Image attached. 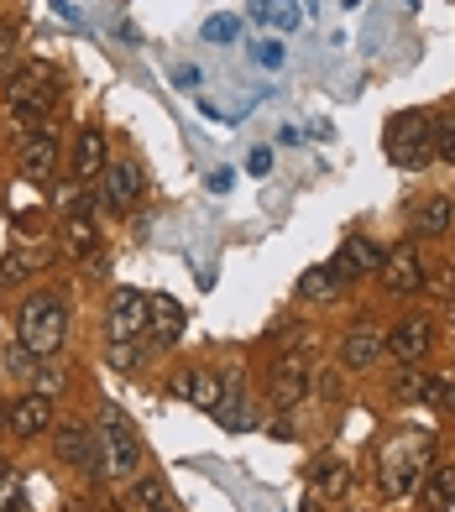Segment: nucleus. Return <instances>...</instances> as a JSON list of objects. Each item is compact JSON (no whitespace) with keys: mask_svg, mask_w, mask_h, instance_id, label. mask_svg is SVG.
Returning <instances> with one entry per match:
<instances>
[{"mask_svg":"<svg viewBox=\"0 0 455 512\" xmlns=\"http://www.w3.org/2000/svg\"><path fill=\"white\" fill-rule=\"evenodd\" d=\"M68 335V309H63V298L58 293H32L27 304H21L16 314V340H21V351L27 356H58V345Z\"/></svg>","mask_w":455,"mask_h":512,"instance_id":"f257e3e1","label":"nucleus"},{"mask_svg":"<svg viewBox=\"0 0 455 512\" xmlns=\"http://www.w3.org/2000/svg\"><path fill=\"white\" fill-rule=\"evenodd\" d=\"M53 100H58V79L48 68H27V74H16L11 89H6V105L21 126H37L42 110H53Z\"/></svg>","mask_w":455,"mask_h":512,"instance_id":"f03ea898","label":"nucleus"},{"mask_svg":"<svg viewBox=\"0 0 455 512\" xmlns=\"http://www.w3.org/2000/svg\"><path fill=\"white\" fill-rule=\"evenodd\" d=\"M388 157L398 162V168L408 173H419L429 157H435V142H429V121L424 115H393V126H388Z\"/></svg>","mask_w":455,"mask_h":512,"instance_id":"7ed1b4c3","label":"nucleus"},{"mask_svg":"<svg viewBox=\"0 0 455 512\" xmlns=\"http://www.w3.org/2000/svg\"><path fill=\"white\" fill-rule=\"evenodd\" d=\"M105 330H110V340H136V335L147 330V298L136 293V288H121L116 298H110Z\"/></svg>","mask_w":455,"mask_h":512,"instance_id":"20e7f679","label":"nucleus"},{"mask_svg":"<svg viewBox=\"0 0 455 512\" xmlns=\"http://www.w3.org/2000/svg\"><path fill=\"white\" fill-rule=\"evenodd\" d=\"M100 434H105V465H110V471H121V476H131V471H136V460H142V450H136V439H131L126 418H121L116 408H105Z\"/></svg>","mask_w":455,"mask_h":512,"instance_id":"39448f33","label":"nucleus"},{"mask_svg":"<svg viewBox=\"0 0 455 512\" xmlns=\"http://www.w3.org/2000/svg\"><path fill=\"white\" fill-rule=\"evenodd\" d=\"M58 455H63V465H74V471H84V476L100 471L95 434H89L84 424H58Z\"/></svg>","mask_w":455,"mask_h":512,"instance_id":"423d86ee","label":"nucleus"},{"mask_svg":"<svg viewBox=\"0 0 455 512\" xmlns=\"http://www.w3.org/2000/svg\"><path fill=\"white\" fill-rule=\"evenodd\" d=\"M382 351H388V335L372 330V324H356V330L340 340V361H346L351 371H367L382 361Z\"/></svg>","mask_w":455,"mask_h":512,"instance_id":"0eeeda50","label":"nucleus"},{"mask_svg":"<svg viewBox=\"0 0 455 512\" xmlns=\"http://www.w3.org/2000/svg\"><path fill=\"white\" fill-rule=\"evenodd\" d=\"M429 345H435V324H429L424 314H408L398 330L388 335V351H393L398 361H419V356H429Z\"/></svg>","mask_w":455,"mask_h":512,"instance_id":"6e6552de","label":"nucleus"},{"mask_svg":"<svg viewBox=\"0 0 455 512\" xmlns=\"http://www.w3.org/2000/svg\"><path fill=\"white\" fill-rule=\"evenodd\" d=\"M173 392L184 403L204 408V413H220L225 408V387H220V377H210V371H184V377L173 382Z\"/></svg>","mask_w":455,"mask_h":512,"instance_id":"1a4fd4ad","label":"nucleus"},{"mask_svg":"<svg viewBox=\"0 0 455 512\" xmlns=\"http://www.w3.org/2000/svg\"><path fill=\"white\" fill-rule=\"evenodd\" d=\"M304 392H309V366H304V356H283L278 366H272V403L288 408V403H299Z\"/></svg>","mask_w":455,"mask_h":512,"instance_id":"9d476101","label":"nucleus"},{"mask_svg":"<svg viewBox=\"0 0 455 512\" xmlns=\"http://www.w3.org/2000/svg\"><path fill=\"white\" fill-rule=\"evenodd\" d=\"M382 277H388V288L398 293V298H408V293H419V283H424V267H419V251L414 246H398L388 262H382Z\"/></svg>","mask_w":455,"mask_h":512,"instance_id":"9b49d317","label":"nucleus"},{"mask_svg":"<svg viewBox=\"0 0 455 512\" xmlns=\"http://www.w3.org/2000/svg\"><path fill=\"white\" fill-rule=\"evenodd\" d=\"M424 465H435V460H419V455H388V465H382V492L388 497H408L419 486V476H424Z\"/></svg>","mask_w":455,"mask_h":512,"instance_id":"f8f14e48","label":"nucleus"},{"mask_svg":"<svg viewBox=\"0 0 455 512\" xmlns=\"http://www.w3.org/2000/svg\"><path fill=\"white\" fill-rule=\"evenodd\" d=\"M11 429L21 439H37L42 429H53V403H48V392H32V398H21L11 408Z\"/></svg>","mask_w":455,"mask_h":512,"instance_id":"ddd939ff","label":"nucleus"},{"mask_svg":"<svg viewBox=\"0 0 455 512\" xmlns=\"http://www.w3.org/2000/svg\"><path fill=\"white\" fill-rule=\"evenodd\" d=\"M63 246H68V256H95L100 236H95V220H89V204H74L63 215Z\"/></svg>","mask_w":455,"mask_h":512,"instance_id":"4468645a","label":"nucleus"},{"mask_svg":"<svg viewBox=\"0 0 455 512\" xmlns=\"http://www.w3.org/2000/svg\"><path fill=\"white\" fill-rule=\"evenodd\" d=\"M105 199H110V209H126V204H136V194H142V173L131 168V162H105Z\"/></svg>","mask_w":455,"mask_h":512,"instance_id":"2eb2a0df","label":"nucleus"},{"mask_svg":"<svg viewBox=\"0 0 455 512\" xmlns=\"http://www.w3.org/2000/svg\"><path fill=\"white\" fill-rule=\"evenodd\" d=\"M58 168V147H53V136L42 131L27 142V152H21V178H32V183H48Z\"/></svg>","mask_w":455,"mask_h":512,"instance_id":"dca6fc26","label":"nucleus"},{"mask_svg":"<svg viewBox=\"0 0 455 512\" xmlns=\"http://www.w3.org/2000/svg\"><path fill=\"white\" fill-rule=\"evenodd\" d=\"M100 173H105V136L100 131H79V142H74V178L89 183Z\"/></svg>","mask_w":455,"mask_h":512,"instance_id":"f3484780","label":"nucleus"},{"mask_svg":"<svg viewBox=\"0 0 455 512\" xmlns=\"http://www.w3.org/2000/svg\"><path fill=\"white\" fill-rule=\"evenodd\" d=\"M346 481H351V471H346V460H335V455H320L309 465L314 497H340V492H346Z\"/></svg>","mask_w":455,"mask_h":512,"instance_id":"a211bd4d","label":"nucleus"},{"mask_svg":"<svg viewBox=\"0 0 455 512\" xmlns=\"http://www.w3.org/2000/svg\"><path fill=\"white\" fill-rule=\"evenodd\" d=\"M147 324H152L163 340L184 335V309H178V298H147Z\"/></svg>","mask_w":455,"mask_h":512,"instance_id":"6ab92c4d","label":"nucleus"},{"mask_svg":"<svg viewBox=\"0 0 455 512\" xmlns=\"http://www.w3.org/2000/svg\"><path fill=\"white\" fill-rule=\"evenodd\" d=\"M340 256H346V267H351L356 277H361V272H377L382 262H388V256L377 251V241H367V236H351V241H346V251H340Z\"/></svg>","mask_w":455,"mask_h":512,"instance_id":"aec40b11","label":"nucleus"},{"mask_svg":"<svg viewBox=\"0 0 455 512\" xmlns=\"http://www.w3.org/2000/svg\"><path fill=\"white\" fill-rule=\"evenodd\" d=\"M450 225H455V204L450 199H429L419 209V236H445Z\"/></svg>","mask_w":455,"mask_h":512,"instance_id":"412c9836","label":"nucleus"},{"mask_svg":"<svg viewBox=\"0 0 455 512\" xmlns=\"http://www.w3.org/2000/svg\"><path fill=\"white\" fill-rule=\"evenodd\" d=\"M131 502L147 507V512H157V507H168V486L157 481V476H142V481L131 486Z\"/></svg>","mask_w":455,"mask_h":512,"instance_id":"4be33fe9","label":"nucleus"},{"mask_svg":"<svg viewBox=\"0 0 455 512\" xmlns=\"http://www.w3.org/2000/svg\"><path fill=\"white\" fill-rule=\"evenodd\" d=\"M429 142H435V157L455 162V115H445V121L429 126Z\"/></svg>","mask_w":455,"mask_h":512,"instance_id":"5701e85b","label":"nucleus"},{"mask_svg":"<svg viewBox=\"0 0 455 512\" xmlns=\"http://www.w3.org/2000/svg\"><path fill=\"white\" fill-rule=\"evenodd\" d=\"M335 288V277L325 272V267H309L304 277H299V298H325Z\"/></svg>","mask_w":455,"mask_h":512,"instance_id":"b1692460","label":"nucleus"},{"mask_svg":"<svg viewBox=\"0 0 455 512\" xmlns=\"http://www.w3.org/2000/svg\"><path fill=\"white\" fill-rule=\"evenodd\" d=\"M204 37H210V42H236L241 37V21L236 16H215V21H204Z\"/></svg>","mask_w":455,"mask_h":512,"instance_id":"393cba45","label":"nucleus"},{"mask_svg":"<svg viewBox=\"0 0 455 512\" xmlns=\"http://www.w3.org/2000/svg\"><path fill=\"white\" fill-rule=\"evenodd\" d=\"M27 277V256H11V262H0V288L6 283H21Z\"/></svg>","mask_w":455,"mask_h":512,"instance_id":"a878e982","label":"nucleus"},{"mask_svg":"<svg viewBox=\"0 0 455 512\" xmlns=\"http://www.w3.org/2000/svg\"><path fill=\"white\" fill-rule=\"evenodd\" d=\"M262 68H283V48H278V42H262Z\"/></svg>","mask_w":455,"mask_h":512,"instance_id":"bb28decb","label":"nucleus"},{"mask_svg":"<svg viewBox=\"0 0 455 512\" xmlns=\"http://www.w3.org/2000/svg\"><path fill=\"white\" fill-rule=\"evenodd\" d=\"M435 497H440V502H450V497H455V471H440V481H435Z\"/></svg>","mask_w":455,"mask_h":512,"instance_id":"cd10ccee","label":"nucleus"},{"mask_svg":"<svg viewBox=\"0 0 455 512\" xmlns=\"http://www.w3.org/2000/svg\"><path fill=\"white\" fill-rule=\"evenodd\" d=\"M246 168H252V173H267V168H272V152H267V147H257L252 157H246Z\"/></svg>","mask_w":455,"mask_h":512,"instance_id":"c85d7f7f","label":"nucleus"},{"mask_svg":"<svg viewBox=\"0 0 455 512\" xmlns=\"http://www.w3.org/2000/svg\"><path fill=\"white\" fill-rule=\"evenodd\" d=\"M11 53V27H0V58Z\"/></svg>","mask_w":455,"mask_h":512,"instance_id":"c756f323","label":"nucleus"},{"mask_svg":"<svg viewBox=\"0 0 455 512\" xmlns=\"http://www.w3.org/2000/svg\"><path fill=\"white\" fill-rule=\"evenodd\" d=\"M440 403H445V408L455 413V382H445V398H440Z\"/></svg>","mask_w":455,"mask_h":512,"instance_id":"7c9ffc66","label":"nucleus"},{"mask_svg":"<svg viewBox=\"0 0 455 512\" xmlns=\"http://www.w3.org/2000/svg\"><path fill=\"white\" fill-rule=\"evenodd\" d=\"M0 424H11V408L6 403H0Z\"/></svg>","mask_w":455,"mask_h":512,"instance_id":"2f4dec72","label":"nucleus"},{"mask_svg":"<svg viewBox=\"0 0 455 512\" xmlns=\"http://www.w3.org/2000/svg\"><path fill=\"white\" fill-rule=\"evenodd\" d=\"M100 512H121V502H105V507H100Z\"/></svg>","mask_w":455,"mask_h":512,"instance_id":"473e14b6","label":"nucleus"},{"mask_svg":"<svg viewBox=\"0 0 455 512\" xmlns=\"http://www.w3.org/2000/svg\"><path fill=\"white\" fill-rule=\"evenodd\" d=\"M6 512H21V502H11V507H6Z\"/></svg>","mask_w":455,"mask_h":512,"instance_id":"72a5a7b5","label":"nucleus"},{"mask_svg":"<svg viewBox=\"0 0 455 512\" xmlns=\"http://www.w3.org/2000/svg\"><path fill=\"white\" fill-rule=\"evenodd\" d=\"M450 324H455V304H450Z\"/></svg>","mask_w":455,"mask_h":512,"instance_id":"f704fd0d","label":"nucleus"},{"mask_svg":"<svg viewBox=\"0 0 455 512\" xmlns=\"http://www.w3.org/2000/svg\"><path fill=\"white\" fill-rule=\"evenodd\" d=\"M346 6H361V0H346Z\"/></svg>","mask_w":455,"mask_h":512,"instance_id":"c9c22d12","label":"nucleus"},{"mask_svg":"<svg viewBox=\"0 0 455 512\" xmlns=\"http://www.w3.org/2000/svg\"><path fill=\"white\" fill-rule=\"evenodd\" d=\"M157 512H173V507H157Z\"/></svg>","mask_w":455,"mask_h":512,"instance_id":"e433bc0d","label":"nucleus"},{"mask_svg":"<svg viewBox=\"0 0 455 512\" xmlns=\"http://www.w3.org/2000/svg\"><path fill=\"white\" fill-rule=\"evenodd\" d=\"M0 471H6V460H0Z\"/></svg>","mask_w":455,"mask_h":512,"instance_id":"4c0bfd02","label":"nucleus"},{"mask_svg":"<svg viewBox=\"0 0 455 512\" xmlns=\"http://www.w3.org/2000/svg\"><path fill=\"white\" fill-rule=\"evenodd\" d=\"M0 27H6V21H0Z\"/></svg>","mask_w":455,"mask_h":512,"instance_id":"58836bf2","label":"nucleus"}]
</instances>
